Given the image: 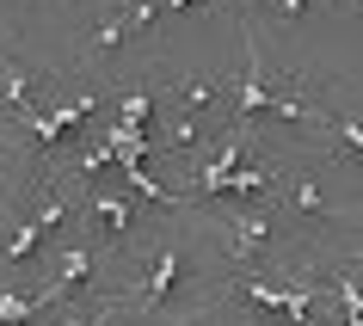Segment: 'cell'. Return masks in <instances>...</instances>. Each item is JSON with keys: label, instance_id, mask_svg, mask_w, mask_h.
Segmentation results:
<instances>
[{"label": "cell", "instance_id": "cell-1", "mask_svg": "<svg viewBox=\"0 0 363 326\" xmlns=\"http://www.w3.org/2000/svg\"><path fill=\"white\" fill-rule=\"evenodd\" d=\"M240 296L252 308H271V314H284L289 326H314V296L308 289H277L265 277H240Z\"/></svg>", "mask_w": 363, "mask_h": 326}, {"label": "cell", "instance_id": "cell-2", "mask_svg": "<svg viewBox=\"0 0 363 326\" xmlns=\"http://www.w3.org/2000/svg\"><path fill=\"white\" fill-rule=\"evenodd\" d=\"M86 111H93V99H74V105H62V111H31L25 123H31V135H38L43 148H56L62 135H74L80 123H86Z\"/></svg>", "mask_w": 363, "mask_h": 326}, {"label": "cell", "instance_id": "cell-3", "mask_svg": "<svg viewBox=\"0 0 363 326\" xmlns=\"http://www.w3.org/2000/svg\"><path fill=\"white\" fill-rule=\"evenodd\" d=\"M265 111V56H259V43L247 31V86H240V117H234V130H252Z\"/></svg>", "mask_w": 363, "mask_h": 326}, {"label": "cell", "instance_id": "cell-4", "mask_svg": "<svg viewBox=\"0 0 363 326\" xmlns=\"http://www.w3.org/2000/svg\"><path fill=\"white\" fill-rule=\"evenodd\" d=\"M265 240H271V222H265V215H228V247H234L240 265H252V259L265 252Z\"/></svg>", "mask_w": 363, "mask_h": 326}, {"label": "cell", "instance_id": "cell-5", "mask_svg": "<svg viewBox=\"0 0 363 326\" xmlns=\"http://www.w3.org/2000/svg\"><path fill=\"white\" fill-rule=\"evenodd\" d=\"M62 302V289H38V296H13V289H0V326H25V320H38V308Z\"/></svg>", "mask_w": 363, "mask_h": 326}, {"label": "cell", "instance_id": "cell-6", "mask_svg": "<svg viewBox=\"0 0 363 326\" xmlns=\"http://www.w3.org/2000/svg\"><path fill=\"white\" fill-rule=\"evenodd\" d=\"M86 277H93V252H86V247H68V252H62V277H56V289L68 296V289H80Z\"/></svg>", "mask_w": 363, "mask_h": 326}, {"label": "cell", "instance_id": "cell-7", "mask_svg": "<svg viewBox=\"0 0 363 326\" xmlns=\"http://www.w3.org/2000/svg\"><path fill=\"white\" fill-rule=\"evenodd\" d=\"M172 283H179V247H167L160 259H154V271H148V302H167Z\"/></svg>", "mask_w": 363, "mask_h": 326}, {"label": "cell", "instance_id": "cell-8", "mask_svg": "<svg viewBox=\"0 0 363 326\" xmlns=\"http://www.w3.org/2000/svg\"><path fill=\"white\" fill-rule=\"evenodd\" d=\"M320 123H326L333 135H339V142H345L351 154H363V117H345V111H326V105H320Z\"/></svg>", "mask_w": 363, "mask_h": 326}, {"label": "cell", "instance_id": "cell-9", "mask_svg": "<svg viewBox=\"0 0 363 326\" xmlns=\"http://www.w3.org/2000/svg\"><path fill=\"white\" fill-rule=\"evenodd\" d=\"M93 215H99V228L111 234V240L130 228V203H123V197H93Z\"/></svg>", "mask_w": 363, "mask_h": 326}, {"label": "cell", "instance_id": "cell-10", "mask_svg": "<svg viewBox=\"0 0 363 326\" xmlns=\"http://www.w3.org/2000/svg\"><path fill=\"white\" fill-rule=\"evenodd\" d=\"M148 111H154V99H148V93H130L123 105H117V117H123V123H142V130H148Z\"/></svg>", "mask_w": 363, "mask_h": 326}, {"label": "cell", "instance_id": "cell-11", "mask_svg": "<svg viewBox=\"0 0 363 326\" xmlns=\"http://www.w3.org/2000/svg\"><path fill=\"white\" fill-rule=\"evenodd\" d=\"M38 240H43V222H38V215H31V222H25V228L13 234V240H6V252H13V259H25V252L38 247Z\"/></svg>", "mask_w": 363, "mask_h": 326}, {"label": "cell", "instance_id": "cell-12", "mask_svg": "<svg viewBox=\"0 0 363 326\" xmlns=\"http://www.w3.org/2000/svg\"><path fill=\"white\" fill-rule=\"evenodd\" d=\"M296 203H302V215H320L326 203H320V185L314 179H296Z\"/></svg>", "mask_w": 363, "mask_h": 326}, {"label": "cell", "instance_id": "cell-13", "mask_svg": "<svg viewBox=\"0 0 363 326\" xmlns=\"http://www.w3.org/2000/svg\"><path fill=\"white\" fill-rule=\"evenodd\" d=\"M302 6H308V0H277V19H296Z\"/></svg>", "mask_w": 363, "mask_h": 326}, {"label": "cell", "instance_id": "cell-14", "mask_svg": "<svg viewBox=\"0 0 363 326\" xmlns=\"http://www.w3.org/2000/svg\"><path fill=\"white\" fill-rule=\"evenodd\" d=\"M179 6H191V0H167V13H179Z\"/></svg>", "mask_w": 363, "mask_h": 326}, {"label": "cell", "instance_id": "cell-15", "mask_svg": "<svg viewBox=\"0 0 363 326\" xmlns=\"http://www.w3.org/2000/svg\"><path fill=\"white\" fill-rule=\"evenodd\" d=\"M357 6H363V0H357Z\"/></svg>", "mask_w": 363, "mask_h": 326}]
</instances>
